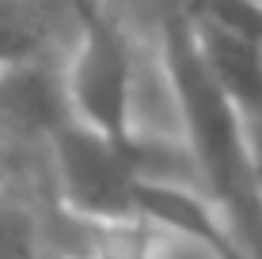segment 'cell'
I'll list each match as a JSON object with an SVG mask.
<instances>
[{"label": "cell", "instance_id": "277c9868", "mask_svg": "<svg viewBox=\"0 0 262 259\" xmlns=\"http://www.w3.org/2000/svg\"><path fill=\"white\" fill-rule=\"evenodd\" d=\"M0 259H42L38 229L12 194L0 187Z\"/></svg>", "mask_w": 262, "mask_h": 259}, {"label": "cell", "instance_id": "5b68a950", "mask_svg": "<svg viewBox=\"0 0 262 259\" xmlns=\"http://www.w3.org/2000/svg\"><path fill=\"white\" fill-rule=\"evenodd\" d=\"M247 130V156H251V175H255V187L262 191V118L243 122Z\"/></svg>", "mask_w": 262, "mask_h": 259}, {"label": "cell", "instance_id": "6da1fadb", "mask_svg": "<svg viewBox=\"0 0 262 259\" xmlns=\"http://www.w3.org/2000/svg\"><path fill=\"white\" fill-rule=\"evenodd\" d=\"M160 53H164L167 84L175 92L179 122H183L186 153L194 160L198 183L209 191L216 213L232 217L251 202H258L262 191L251 175L243 114L213 80L183 0H164L160 8Z\"/></svg>", "mask_w": 262, "mask_h": 259}, {"label": "cell", "instance_id": "3957f363", "mask_svg": "<svg viewBox=\"0 0 262 259\" xmlns=\"http://www.w3.org/2000/svg\"><path fill=\"white\" fill-rule=\"evenodd\" d=\"M194 31L213 80L243 114V122L262 118V38L224 31L213 23H198V19H194Z\"/></svg>", "mask_w": 262, "mask_h": 259}, {"label": "cell", "instance_id": "7a4b0ae2", "mask_svg": "<svg viewBox=\"0 0 262 259\" xmlns=\"http://www.w3.org/2000/svg\"><path fill=\"white\" fill-rule=\"evenodd\" d=\"M69 8L80 15V27H84V38L65 73L69 111L80 126L95 130L99 137L129 145L137 137L129 42L95 0H69Z\"/></svg>", "mask_w": 262, "mask_h": 259}, {"label": "cell", "instance_id": "8992f818", "mask_svg": "<svg viewBox=\"0 0 262 259\" xmlns=\"http://www.w3.org/2000/svg\"><path fill=\"white\" fill-rule=\"evenodd\" d=\"M0 187H4V160H0Z\"/></svg>", "mask_w": 262, "mask_h": 259}]
</instances>
